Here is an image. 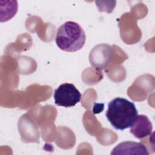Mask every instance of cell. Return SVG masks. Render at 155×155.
Returning a JSON list of instances; mask_svg holds the SVG:
<instances>
[{
	"label": "cell",
	"mask_w": 155,
	"mask_h": 155,
	"mask_svg": "<svg viewBox=\"0 0 155 155\" xmlns=\"http://www.w3.org/2000/svg\"><path fill=\"white\" fill-rule=\"evenodd\" d=\"M113 54V48L110 45L106 44L97 45L90 51V64L97 70L104 69L110 64Z\"/></svg>",
	"instance_id": "277c9868"
},
{
	"label": "cell",
	"mask_w": 155,
	"mask_h": 155,
	"mask_svg": "<svg viewBox=\"0 0 155 155\" xmlns=\"http://www.w3.org/2000/svg\"><path fill=\"white\" fill-rule=\"evenodd\" d=\"M18 130L22 142H39V131L37 125L27 114L22 115L19 119Z\"/></svg>",
	"instance_id": "5b68a950"
},
{
	"label": "cell",
	"mask_w": 155,
	"mask_h": 155,
	"mask_svg": "<svg viewBox=\"0 0 155 155\" xmlns=\"http://www.w3.org/2000/svg\"><path fill=\"white\" fill-rule=\"evenodd\" d=\"M85 41L86 35L84 29L75 22H65L57 30L56 44L63 51H77L82 48Z\"/></svg>",
	"instance_id": "7a4b0ae2"
},
{
	"label": "cell",
	"mask_w": 155,
	"mask_h": 155,
	"mask_svg": "<svg viewBox=\"0 0 155 155\" xmlns=\"http://www.w3.org/2000/svg\"><path fill=\"white\" fill-rule=\"evenodd\" d=\"M53 97L56 105L67 108L73 107L79 102L82 95L74 85L64 83L54 90Z\"/></svg>",
	"instance_id": "3957f363"
},
{
	"label": "cell",
	"mask_w": 155,
	"mask_h": 155,
	"mask_svg": "<svg viewBox=\"0 0 155 155\" xmlns=\"http://www.w3.org/2000/svg\"><path fill=\"white\" fill-rule=\"evenodd\" d=\"M153 125L148 117L143 114L136 116L130 127V133L136 138L141 139L151 134Z\"/></svg>",
	"instance_id": "8992f818"
},
{
	"label": "cell",
	"mask_w": 155,
	"mask_h": 155,
	"mask_svg": "<svg viewBox=\"0 0 155 155\" xmlns=\"http://www.w3.org/2000/svg\"><path fill=\"white\" fill-rule=\"evenodd\" d=\"M111 154H143L148 155L149 152L145 145L140 142L126 141L115 147Z\"/></svg>",
	"instance_id": "52a82bcc"
},
{
	"label": "cell",
	"mask_w": 155,
	"mask_h": 155,
	"mask_svg": "<svg viewBox=\"0 0 155 155\" xmlns=\"http://www.w3.org/2000/svg\"><path fill=\"white\" fill-rule=\"evenodd\" d=\"M138 114L134 104L123 97H116L108 104L105 115L111 125L123 131L130 128Z\"/></svg>",
	"instance_id": "6da1fadb"
}]
</instances>
